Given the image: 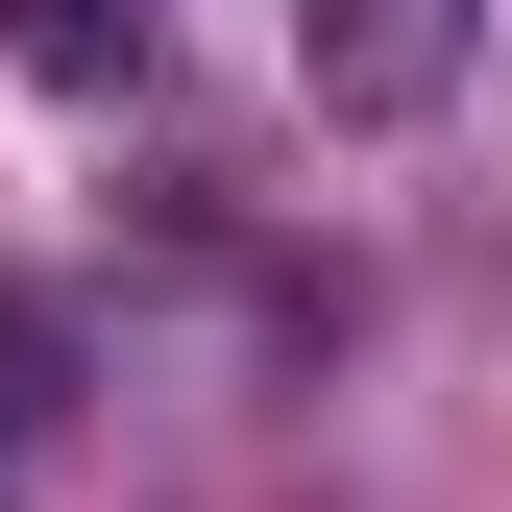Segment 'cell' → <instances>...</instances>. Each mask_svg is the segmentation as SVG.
Returning <instances> with one entry per match:
<instances>
[{
    "label": "cell",
    "mask_w": 512,
    "mask_h": 512,
    "mask_svg": "<svg viewBox=\"0 0 512 512\" xmlns=\"http://www.w3.org/2000/svg\"><path fill=\"white\" fill-rule=\"evenodd\" d=\"M293 98L317 122H439L464 98V0H293Z\"/></svg>",
    "instance_id": "obj_1"
},
{
    "label": "cell",
    "mask_w": 512,
    "mask_h": 512,
    "mask_svg": "<svg viewBox=\"0 0 512 512\" xmlns=\"http://www.w3.org/2000/svg\"><path fill=\"white\" fill-rule=\"evenodd\" d=\"M0 49H25L49 98H122V74L171 49V0H0Z\"/></svg>",
    "instance_id": "obj_2"
},
{
    "label": "cell",
    "mask_w": 512,
    "mask_h": 512,
    "mask_svg": "<svg viewBox=\"0 0 512 512\" xmlns=\"http://www.w3.org/2000/svg\"><path fill=\"white\" fill-rule=\"evenodd\" d=\"M49 415H74V317H49V293H0V464H25Z\"/></svg>",
    "instance_id": "obj_3"
}]
</instances>
